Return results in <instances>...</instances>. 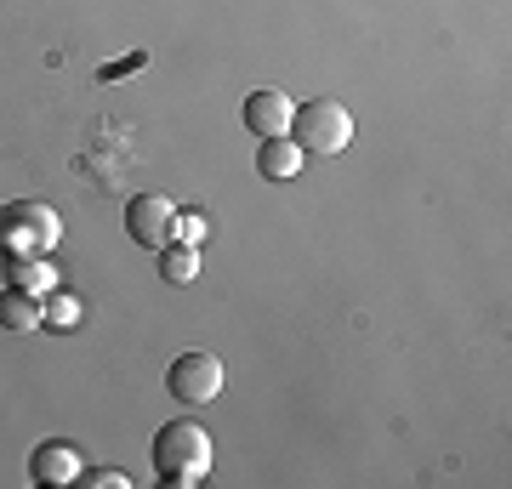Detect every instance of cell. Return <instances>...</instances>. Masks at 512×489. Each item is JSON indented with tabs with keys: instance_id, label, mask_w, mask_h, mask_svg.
I'll use <instances>...</instances> for the list:
<instances>
[{
	"instance_id": "4fadbf2b",
	"label": "cell",
	"mask_w": 512,
	"mask_h": 489,
	"mask_svg": "<svg viewBox=\"0 0 512 489\" xmlns=\"http://www.w3.org/2000/svg\"><path fill=\"white\" fill-rule=\"evenodd\" d=\"M171 239H177V245H200V239H205V217H200V211L171 217Z\"/></svg>"
},
{
	"instance_id": "7a4b0ae2",
	"label": "cell",
	"mask_w": 512,
	"mask_h": 489,
	"mask_svg": "<svg viewBox=\"0 0 512 489\" xmlns=\"http://www.w3.org/2000/svg\"><path fill=\"white\" fill-rule=\"evenodd\" d=\"M63 234V222L46 200H12L0 205V251L6 256H46Z\"/></svg>"
},
{
	"instance_id": "9a60e30c",
	"label": "cell",
	"mask_w": 512,
	"mask_h": 489,
	"mask_svg": "<svg viewBox=\"0 0 512 489\" xmlns=\"http://www.w3.org/2000/svg\"><path fill=\"white\" fill-rule=\"evenodd\" d=\"M92 484H97V489H126V472H114V467H97V472H92Z\"/></svg>"
},
{
	"instance_id": "5bb4252c",
	"label": "cell",
	"mask_w": 512,
	"mask_h": 489,
	"mask_svg": "<svg viewBox=\"0 0 512 489\" xmlns=\"http://www.w3.org/2000/svg\"><path fill=\"white\" fill-rule=\"evenodd\" d=\"M143 63H148V52H143V46H137V52H126V57H120V63H103V69H97V74H103V80H126V74H137V69H143Z\"/></svg>"
},
{
	"instance_id": "30bf717a",
	"label": "cell",
	"mask_w": 512,
	"mask_h": 489,
	"mask_svg": "<svg viewBox=\"0 0 512 489\" xmlns=\"http://www.w3.org/2000/svg\"><path fill=\"white\" fill-rule=\"evenodd\" d=\"M12 285L29 296H46V290H57V268L46 256H12Z\"/></svg>"
},
{
	"instance_id": "8992f818",
	"label": "cell",
	"mask_w": 512,
	"mask_h": 489,
	"mask_svg": "<svg viewBox=\"0 0 512 489\" xmlns=\"http://www.w3.org/2000/svg\"><path fill=\"white\" fill-rule=\"evenodd\" d=\"M80 472H86V461H80V450L63 444V438H52V444H40V450L29 455V478H35L40 489H63V484H74Z\"/></svg>"
},
{
	"instance_id": "5b68a950",
	"label": "cell",
	"mask_w": 512,
	"mask_h": 489,
	"mask_svg": "<svg viewBox=\"0 0 512 489\" xmlns=\"http://www.w3.org/2000/svg\"><path fill=\"white\" fill-rule=\"evenodd\" d=\"M171 217H177V205L165 200V194H137V200L126 205V234L154 251V245L171 239Z\"/></svg>"
},
{
	"instance_id": "6da1fadb",
	"label": "cell",
	"mask_w": 512,
	"mask_h": 489,
	"mask_svg": "<svg viewBox=\"0 0 512 489\" xmlns=\"http://www.w3.org/2000/svg\"><path fill=\"white\" fill-rule=\"evenodd\" d=\"M154 467H160V484L194 489L211 472V433L194 416L165 421L160 433H154Z\"/></svg>"
},
{
	"instance_id": "7c38bea8",
	"label": "cell",
	"mask_w": 512,
	"mask_h": 489,
	"mask_svg": "<svg viewBox=\"0 0 512 489\" xmlns=\"http://www.w3.org/2000/svg\"><path fill=\"white\" fill-rule=\"evenodd\" d=\"M200 273V256H194V245H171V251L160 256V279L165 285H188Z\"/></svg>"
},
{
	"instance_id": "277c9868",
	"label": "cell",
	"mask_w": 512,
	"mask_h": 489,
	"mask_svg": "<svg viewBox=\"0 0 512 489\" xmlns=\"http://www.w3.org/2000/svg\"><path fill=\"white\" fill-rule=\"evenodd\" d=\"M222 359L217 353H177L171 370H165V387H171V399L177 404H211L222 393Z\"/></svg>"
},
{
	"instance_id": "9c48e42d",
	"label": "cell",
	"mask_w": 512,
	"mask_h": 489,
	"mask_svg": "<svg viewBox=\"0 0 512 489\" xmlns=\"http://www.w3.org/2000/svg\"><path fill=\"white\" fill-rule=\"evenodd\" d=\"M0 325L6 330H35L40 325V296H29V290H0Z\"/></svg>"
},
{
	"instance_id": "52a82bcc",
	"label": "cell",
	"mask_w": 512,
	"mask_h": 489,
	"mask_svg": "<svg viewBox=\"0 0 512 489\" xmlns=\"http://www.w3.org/2000/svg\"><path fill=\"white\" fill-rule=\"evenodd\" d=\"M291 109L296 103L279 86H262V91L245 97V126H251L256 137H285V131H291Z\"/></svg>"
},
{
	"instance_id": "8fae6325",
	"label": "cell",
	"mask_w": 512,
	"mask_h": 489,
	"mask_svg": "<svg viewBox=\"0 0 512 489\" xmlns=\"http://www.w3.org/2000/svg\"><path fill=\"white\" fill-rule=\"evenodd\" d=\"M40 325L74 330V325H80V302H74L69 290H46V296H40Z\"/></svg>"
},
{
	"instance_id": "ba28073f",
	"label": "cell",
	"mask_w": 512,
	"mask_h": 489,
	"mask_svg": "<svg viewBox=\"0 0 512 489\" xmlns=\"http://www.w3.org/2000/svg\"><path fill=\"white\" fill-rule=\"evenodd\" d=\"M302 148H296V137H262V148H256V171L268 182H296V171H302Z\"/></svg>"
},
{
	"instance_id": "3957f363",
	"label": "cell",
	"mask_w": 512,
	"mask_h": 489,
	"mask_svg": "<svg viewBox=\"0 0 512 489\" xmlns=\"http://www.w3.org/2000/svg\"><path fill=\"white\" fill-rule=\"evenodd\" d=\"M302 154H342L353 143V114L336 103V97H313L302 109H291V131Z\"/></svg>"
}]
</instances>
